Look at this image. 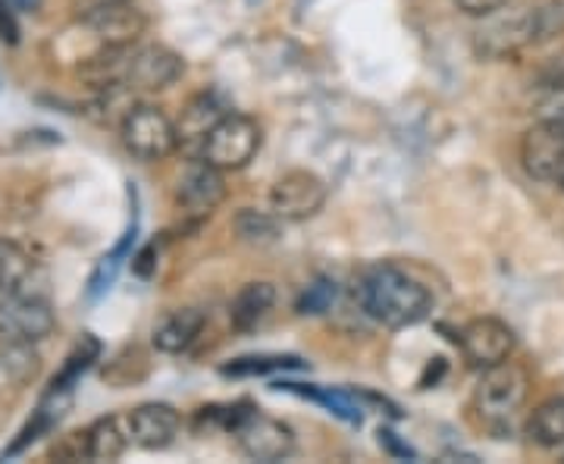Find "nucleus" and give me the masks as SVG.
Segmentation results:
<instances>
[{"label":"nucleus","mask_w":564,"mask_h":464,"mask_svg":"<svg viewBox=\"0 0 564 464\" xmlns=\"http://www.w3.org/2000/svg\"><path fill=\"white\" fill-rule=\"evenodd\" d=\"M98 358H101V343H98L91 333H85L79 343H76V348L66 355L61 374L51 380V386H47V389H51V392H73V389H76V384L82 380V374H85L91 364L98 362Z\"/></svg>","instance_id":"obj_24"},{"label":"nucleus","mask_w":564,"mask_h":464,"mask_svg":"<svg viewBox=\"0 0 564 464\" xmlns=\"http://www.w3.org/2000/svg\"><path fill=\"white\" fill-rule=\"evenodd\" d=\"M455 3L467 17H492V13L502 10L508 0H455Z\"/></svg>","instance_id":"obj_31"},{"label":"nucleus","mask_w":564,"mask_h":464,"mask_svg":"<svg viewBox=\"0 0 564 464\" xmlns=\"http://www.w3.org/2000/svg\"><path fill=\"white\" fill-rule=\"evenodd\" d=\"M527 392H530V377L524 367L502 362L496 367H486L480 384L474 389V404L489 424H505L527 402Z\"/></svg>","instance_id":"obj_7"},{"label":"nucleus","mask_w":564,"mask_h":464,"mask_svg":"<svg viewBox=\"0 0 564 464\" xmlns=\"http://www.w3.org/2000/svg\"><path fill=\"white\" fill-rule=\"evenodd\" d=\"M232 229L239 236V242L254 245V248H267V245H276L282 239V220L270 211H254V207H242L236 217H232Z\"/></svg>","instance_id":"obj_22"},{"label":"nucleus","mask_w":564,"mask_h":464,"mask_svg":"<svg viewBox=\"0 0 564 464\" xmlns=\"http://www.w3.org/2000/svg\"><path fill=\"white\" fill-rule=\"evenodd\" d=\"M17 13H39L41 0H7Z\"/></svg>","instance_id":"obj_34"},{"label":"nucleus","mask_w":564,"mask_h":464,"mask_svg":"<svg viewBox=\"0 0 564 464\" xmlns=\"http://www.w3.org/2000/svg\"><path fill=\"white\" fill-rule=\"evenodd\" d=\"M158 242L144 245L139 255L132 258V270H135V277H141V280H151L154 277V270H158Z\"/></svg>","instance_id":"obj_30"},{"label":"nucleus","mask_w":564,"mask_h":464,"mask_svg":"<svg viewBox=\"0 0 564 464\" xmlns=\"http://www.w3.org/2000/svg\"><path fill=\"white\" fill-rule=\"evenodd\" d=\"M307 362H302L299 355H242L232 358L229 364H223V377L242 380V377H267V374H280V370H304Z\"/></svg>","instance_id":"obj_23"},{"label":"nucleus","mask_w":564,"mask_h":464,"mask_svg":"<svg viewBox=\"0 0 564 464\" xmlns=\"http://www.w3.org/2000/svg\"><path fill=\"white\" fill-rule=\"evenodd\" d=\"M126 258H129L126 251L113 248L110 255H104L101 261H98V267L91 270V280H88V299H91V302H98L104 292L113 285V280H117V273H120V267Z\"/></svg>","instance_id":"obj_28"},{"label":"nucleus","mask_w":564,"mask_h":464,"mask_svg":"<svg viewBox=\"0 0 564 464\" xmlns=\"http://www.w3.org/2000/svg\"><path fill=\"white\" fill-rule=\"evenodd\" d=\"M126 424H129L132 443L148 449V452H161L166 445L176 443V436H180L182 430V418L173 404L144 402L126 414Z\"/></svg>","instance_id":"obj_14"},{"label":"nucleus","mask_w":564,"mask_h":464,"mask_svg":"<svg viewBox=\"0 0 564 464\" xmlns=\"http://www.w3.org/2000/svg\"><path fill=\"white\" fill-rule=\"evenodd\" d=\"M273 304H276V285L263 283V280L245 283L229 304V321L239 333H251L273 311Z\"/></svg>","instance_id":"obj_17"},{"label":"nucleus","mask_w":564,"mask_h":464,"mask_svg":"<svg viewBox=\"0 0 564 464\" xmlns=\"http://www.w3.org/2000/svg\"><path fill=\"white\" fill-rule=\"evenodd\" d=\"M202 330L204 314L198 307H176V311H166L161 321L154 323L151 343L163 355H182V352H188L195 345Z\"/></svg>","instance_id":"obj_15"},{"label":"nucleus","mask_w":564,"mask_h":464,"mask_svg":"<svg viewBox=\"0 0 564 464\" xmlns=\"http://www.w3.org/2000/svg\"><path fill=\"white\" fill-rule=\"evenodd\" d=\"M0 39L7 41V44L20 41V25L13 20V7L7 0H0Z\"/></svg>","instance_id":"obj_32"},{"label":"nucleus","mask_w":564,"mask_h":464,"mask_svg":"<svg viewBox=\"0 0 564 464\" xmlns=\"http://www.w3.org/2000/svg\"><path fill=\"white\" fill-rule=\"evenodd\" d=\"M82 29L98 41V47H132L144 35L148 20L129 0H104L82 17Z\"/></svg>","instance_id":"obj_9"},{"label":"nucleus","mask_w":564,"mask_h":464,"mask_svg":"<svg viewBox=\"0 0 564 464\" xmlns=\"http://www.w3.org/2000/svg\"><path fill=\"white\" fill-rule=\"evenodd\" d=\"M54 326L57 311L51 304V295L39 285H29V277L0 299V336L7 343L35 345L47 339Z\"/></svg>","instance_id":"obj_3"},{"label":"nucleus","mask_w":564,"mask_h":464,"mask_svg":"<svg viewBox=\"0 0 564 464\" xmlns=\"http://www.w3.org/2000/svg\"><path fill=\"white\" fill-rule=\"evenodd\" d=\"M261 144V122L248 117V114H232L229 110V114H223L220 122L204 139L202 158L214 163V166H220L223 173H229V170H242V166L254 161Z\"/></svg>","instance_id":"obj_5"},{"label":"nucleus","mask_w":564,"mask_h":464,"mask_svg":"<svg viewBox=\"0 0 564 464\" xmlns=\"http://www.w3.org/2000/svg\"><path fill=\"white\" fill-rule=\"evenodd\" d=\"M564 29V7L558 3H536L524 7L511 17L492 20L477 32V51L489 61H502L530 44H543L555 39Z\"/></svg>","instance_id":"obj_2"},{"label":"nucleus","mask_w":564,"mask_h":464,"mask_svg":"<svg viewBox=\"0 0 564 464\" xmlns=\"http://www.w3.org/2000/svg\"><path fill=\"white\" fill-rule=\"evenodd\" d=\"M527 436L530 443H536L540 449H558L564 445V399H545L540 402L530 418H527Z\"/></svg>","instance_id":"obj_21"},{"label":"nucleus","mask_w":564,"mask_h":464,"mask_svg":"<svg viewBox=\"0 0 564 464\" xmlns=\"http://www.w3.org/2000/svg\"><path fill=\"white\" fill-rule=\"evenodd\" d=\"M355 299L361 311L386 330H404L433 311L430 289L395 263H367L355 277Z\"/></svg>","instance_id":"obj_1"},{"label":"nucleus","mask_w":564,"mask_h":464,"mask_svg":"<svg viewBox=\"0 0 564 464\" xmlns=\"http://www.w3.org/2000/svg\"><path fill=\"white\" fill-rule=\"evenodd\" d=\"M377 436H380V445H383L392 458H417V452H414L408 443H402V440H399V433H392L389 427H380V433H377Z\"/></svg>","instance_id":"obj_29"},{"label":"nucleus","mask_w":564,"mask_h":464,"mask_svg":"<svg viewBox=\"0 0 564 464\" xmlns=\"http://www.w3.org/2000/svg\"><path fill=\"white\" fill-rule=\"evenodd\" d=\"M273 389H282V392H292V396H302V399H311V402L323 404L329 414L343 418L345 424H361L364 421V404L355 392L348 389H333V386H304V384H273Z\"/></svg>","instance_id":"obj_19"},{"label":"nucleus","mask_w":564,"mask_h":464,"mask_svg":"<svg viewBox=\"0 0 564 464\" xmlns=\"http://www.w3.org/2000/svg\"><path fill=\"white\" fill-rule=\"evenodd\" d=\"M223 114H229L223 101L214 95V91H202V95H195L192 101L185 104V110H182V120L176 126V132H180V144L185 148H204V139L210 136V129L220 122Z\"/></svg>","instance_id":"obj_16"},{"label":"nucleus","mask_w":564,"mask_h":464,"mask_svg":"<svg viewBox=\"0 0 564 464\" xmlns=\"http://www.w3.org/2000/svg\"><path fill=\"white\" fill-rule=\"evenodd\" d=\"M85 443H88V458L91 462H117V458H122V452L132 443L126 418H117V414L98 418L95 424L85 430Z\"/></svg>","instance_id":"obj_20"},{"label":"nucleus","mask_w":564,"mask_h":464,"mask_svg":"<svg viewBox=\"0 0 564 464\" xmlns=\"http://www.w3.org/2000/svg\"><path fill=\"white\" fill-rule=\"evenodd\" d=\"M41 374V355L35 345L7 343L0 345V392L13 389L20 392L25 386H32Z\"/></svg>","instance_id":"obj_18"},{"label":"nucleus","mask_w":564,"mask_h":464,"mask_svg":"<svg viewBox=\"0 0 564 464\" xmlns=\"http://www.w3.org/2000/svg\"><path fill=\"white\" fill-rule=\"evenodd\" d=\"M336 299H339V285H336V280H329V277H314V280L299 292L295 311H299L302 317H321L326 311H333Z\"/></svg>","instance_id":"obj_26"},{"label":"nucleus","mask_w":564,"mask_h":464,"mask_svg":"<svg viewBox=\"0 0 564 464\" xmlns=\"http://www.w3.org/2000/svg\"><path fill=\"white\" fill-rule=\"evenodd\" d=\"M521 163L536 182H562L564 176V122L555 117L533 122L521 139Z\"/></svg>","instance_id":"obj_11"},{"label":"nucleus","mask_w":564,"mask_h":464,"mask_svg":"<svg viewBox=\"0 0 564 464\" xmlns=\"http://www.w3.org/2000/svg\"><path fill=\"white\" fill-rule=\"evenodd\" d=\"M182 73H185V63L176 51H170L166 44H148L129 54L126 85L132 91H163L176 85Z\"/></svg>","instance_id":"obj_13"},{"label":"nucleus","mask_w":564,"mask_h":464,"mask_svg":"<svg viewBox=\"0 0 564 464\" xmlns=\"http://www.w3.org/2000/svg\"><path fill=\"white\" fill-rule=\"evenodd\" d=\"M558 185H562V188H564V176H562V182H558Z\"/></svg>","instance_id":"obj_36"},{"label":"nucleus","mask_w":564,"mask_h":464,"mask_svg":"<svg viewBox=\"0 0 564 464\" xmlns=\"http://www.w3.org/2000/svg\"><path fill=\"white\" fill-rule=\"evenodd\" d=\"M226 202V176L220 166H214L204 158L185 166V173L176 182V204H180L182 217L202 223L207 220L220 204Z\"/></svg>","instance_id":"obj_10"},{"label":"nucleus","mask_w":564,"mask_h":464,"mask_svg":"<svg viewBox=\"0 0 564 464\" xmlns=\"http://www.w3.org/2000/svg\"><path fill=\"white\" fill-rule=\"evenodd\" d=\"M552 117H555V120H562V122H564V104H562V107H558V114H552Z\"/></svg>","instance_id":"obj_35"},{"label":"nucleus","mask_w":564,"mask_h":464,"mask_svg":"<svg viewBox=\"0 0 564 464\" xmlns=\"http://www.w3.org/2000/svg\"><path fill=\"white\" fill-rule=\"evenodd\" d=\"M122 148L135 158V161L154 163L170 158L180 148V132L176 122L163 114L154 104H132L129 114L120 122Z\"/></svg>","instance_id":"obj_4"},{"label":"nucleus","mask_w":564,"mask_h":464,"mask_svg":"<svg viewBox=\"0 0 564 464\" xmlns=\"http://www.w3.org/2000/svg\"><path fill=\"white\" fill-rule=\"evenodd\" d=\"M326 204V182L311 170H289L270 188V211L282 223H302L317 217Z\"/></svg>","instance_id":"obj_8"},{"label":"nucleus","mask_w":564,"mask_h":464,"mask_svg":"<svg viewBox=\"0 0 564 464\" xmlns=\"http://www.w3.org/2000/svg\"><path fill=\"white\" fill-rule=\"evenodd\" d=\"M514 343H518L514 330L505 321H499V317H477V321L467 323L462 330V336H458L464 358L477 370L508 362L511 352H514Z\"/></svg>","instance_id":"obj_12"},{"label":"nucleus","mask_w":564,"mask_h":464,"mask_svg":"<svg viewBox=\"0 0 564 464\" xmlns=\"http://www.w3.org/2000/svg\"><path fill=\"white\" fill-rule=\"evenodd\" d=\"M32 273V261L25 255V248L13 239H0V299L17 289V285Z\"/></svg>","instance_id":"obj_27"},{"label":"nucleus","mask_w":564,"mask_h":464,"mask_svg":"<svg viewBox=\"0 0 564 464\" xmlns=\"http://www.w3.org/2000/svg\"><path fill=\"white\" fill-rule=\"evenodd\" d=\"M229 433L236 436L242 455L254 462H282L295 452V430L282 424L280 418L263 414L261 408H254L251 402H242Z\"/></svg>","instance_id":"obj_6"},{"label":"nucleus","mask_w":564,"mask_h":464,"mask_svg":"<svg viewBox=\"0 0 564 464\" xmlns=\"http://www.w3.org/2000/svg\"><path fill=\"white\" fill-rule=\"evenodd\" d=\"M445 374V362L443 358H433V364H426V370H423L421 377V389H430V380H433V386L440 384V377Z\"/></svg>","instance_id":"obj_33"},{"label":"nucleus","mask_w":564,"mask_h":464,"mask_svg":"<svg viewBox=\"0 0 564 464\" xmlns=\"http://www.w3.org/2000/svg\"><path fill=\"white\" fill-rule=\"evenodd\" d=\"M148 370H151L148 355L141 352L139 345H126L122 352H117L110 362L104 364V380L113 386V389H126V386L144 380Z\"/></svg>","instance_id":"obj_25"}]
</instances>
